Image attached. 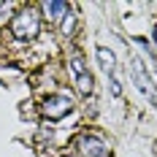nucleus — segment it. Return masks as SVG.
<instances>
[{"instance_id": "obj_8", "label": "nucleus", "mask_w": 157, "mask_h": 157, "mask_svg": "<svg viewBox=\"0 0 157 157\" xmlns=\"http://www.w3.org/2000/svg\"><path fill=\"white\" fill-rule=\"evenodd\" d=\"M73 27H76V16H73V14H71V16H65L63 33H65V35H71V33H73Z\"/></svg>"}, {"instance_id": "obj_6", "label": "nucleus", "mask_w": 157, "mask_h": 157, "mask_svg": "<svg viewBox=\"0 0 157 157\" xmlns=\"http://www.w3.org/2000/svg\"><path fill=\"white\" fill-rule=\"evenodd\" d=\"M95 54H98V60H100V68H103V71L109 73V78H111V76H114V71H111V68H114V63H117V60H114V52L106 49V46H98Z\"/></svg>"}, {"instance_id": "obj_7", "label": "nucleus", "mask_w": 157, "mask_h": 157, "mask_svg": "<svg viewBox=\"0 0 157 157\" xmlns=\"http://www.w3.org/2000/svg\"><path fill=\"white\" fill-rule=\"evenodd\" d=\"M76 90H78L81 95H90V92H92V76H90V73L76 76Z\"/></svg>"}, {"instance_id": "obj_2", "label": "nucleus", "mask_w": 157, "mask_h": 157, "mask_svg": "<svg viewBox=\"0 0 157 157\" xmlns=\"http://www.w3.org/2000/svg\"><path fill=\"white\" fill-rule=\"evenodd\" d=\"M130 76H133V81H136L138 92L146 95L149 103L157 109V87L152 84V78H149V73H146V68H144L141 60H133V63H130Z\"/></svg>"}, {"instance_id": "obj_3", "label": "nucleus", "mask_w": 157, "mask_h": 157, "mask_svg": "<svg viewBox=\"0 0 157 157\" xmlns=\"http://www.w3.org/2000/svg\"><path fill=\"white\" fill-rule=\"evenodd\" d=\"M71 98H65V95H49L46 100H44V106H41V114L46 117V119H63L65 114L71 111Z\"/></svg>"}, {"instance_id": "obj_10", "label": "nucleus", "mask_w": 157, "mask_h": 157, "mask_svg": "<svg viewBox=\"0 0 157 157\" xmlns=\"http://www.w3.org/2000/svg\"><path fill=\"white\" fill-rule=\"evenodd\" d=\"M65 157H71V155H65Z\"/></svg>"}, {"instance_id": "obj_1", "label": "nucleus", "mask_w": 157, "mask_h": 157, "mask_svg": "<svg viewBox=\"0 0 157 157\" xmlns=\"http://www.w3.org/2000/svg\"><path fill=\"white\" fill-rule=\"evenodd\" d=\"M38 30H41V16H38L35 8H22V11L11 19V33H14V38H19V41L35 38Z\"/></svg>"}, {"instance_id": "obj_5", "label": "nucleus", "mask_w": 157, "mask_h": 157, "mask_svg": "<svg viewBox=\"0 0 157 157\" xmlns=\"http://www.w3.org/2000/svg\"><path fill=\"white\" fill-rule=\"evenodd\" d=\"M81 152L87 157H109V149L103 146V141L100 138H92V136L81 138Z\"/></svg>"}, {"instance_id": "obj_4", "label": "nucleus", "mask_w": 157, "mask_h": 157, "mask_svg": "<svg viewBox=\"0 0 157 157\" xmlns=\"http://www.w3.org/2000/svg\"><path fill=\"white\" fill-rule=\"evenodd\" d=\"M41 8H44V14H46L49 22H57V19H65L68 16V3H63V0H46Z\"/></svg>"}, {"instance_id": "obj_9", "label": "nucleus", "mask_w": 157, "mask_h": 157, "mask_svg": "<svg viewBox=\"0 0 157 157\" xmlns=\"http://www.w3.org/2000/svg\"><path fill=\"white\" fill-rule=\"evenodd\" d=\"M152 38H155V44H157V25H155V30H152Z\"/></svg>"}]
</instances>
